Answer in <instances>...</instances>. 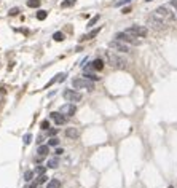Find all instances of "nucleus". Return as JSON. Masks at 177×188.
Masks as SVG:
<instances>
[{"instance_id":"1","label":"nucleus","mask_w":177,"mask_h":188,"mask_svg":"<svg viewBox=\"0 0 177 188\" xmlns=\"http://www.w3.org/2000/svg\"><path fill=\"white\" fill-rule=\"evenodd\" d=\"M105 59H107V62L115 69L123 70V69L128 67V59L123 57L121 54H118L117 51H105Z\"/></svg>"},{"instance_id":"2","label":"nucleus","mask_w":177,"mask_h":188,"mask_svg":"<svg viewBox=\"0 0 177 188\" xmlns=\"http://www.w3.org/2000/svg\"><path fill=\"white\" fill-rule=\"evenodd\" d=\"M153 16H157L158 19H161L163 22H171V21L176 19V13H174V10L169 7V5H161V7H158L155 11H153Z\"/></svg>"},{"instance_id":"3","label":"nucleus","mask_w":177,"mask_h":188,"mask_svg":"<svg viewBox=\"0 0 177 188\" xmlns=\"http://www.w3.org/2000/svg\"><path fill=\"white\" fill-rule=\"evenodd\" d=\"M72 86L75 89H88V91H93L94 89V81L85 78V77H77V78H72Z\"/></svg>"},{"instance_id":"4","label":"nucleus","mask_w":177,"mask_h":188,"mask_svg":"<svg viewBox=\"0 0 177 188\" xmlns=\"http://www.w3.org/2000/svg\"><path fill=\"white\" fill-rule=\"evenodd\" d=\"M115 38L120 40V42H123V43H126V45H133V46H139V45L142 43V42L139 40V37L131 35V34H128L126 30L125 32H118L117 35H115Z\"/></svg>"},{"instance_id":"5","label":"nucleus","mask_w":177,"mask_h":188,"mask_svg":"<svg viewBox=\"0 0 177 188\" xmlns=\"http://www.w3.org/2000/svg\"><path fill=\"white\" fill-rule=\"evenodd\" d=\"M62 96H64V99L67 100V102H72V104L80 102V100L83 99V96H81L78 91H75V89H64Z\"/></svg>"},{"instance_id":"6","label":"nucleus","mask_w":177,"mask_h":188,"mask_svg":"<svg viewBox=\"0 0 177 188\" xmlns=\"http://www.w3.org/2000/svg\"><path fill=\"white\" fill-rule=\"evenodd\" d=\"M126 32L128 34H131V35H136V37H139V38H142V37H145L147 35V27H144V26H137V24H134V26H129L128 29H126Z\"/></svg>"},{"instance_id":"7","label":"nucleus","mask_w":177,"mask_h":188,"mask_svg":"<svg viewBox=\"0 0 177 188\" xmlns=\"http://www.w3.org/2000/svg\"><path fill=\"white\" fill-rule=\"evenodd\" d=\"M109 46L117 53H129V46L126 43H123V42H120V40H112L109 43Z\"/></svg>"},{"instance_id":"8","label":"nucleus","mask_w":177,"mask_h":188,"mask_svg":"<svg viewBox=\"0 0 177 188\" xmlns=\"http://www.w3.org/2000/svg\"><path fill=\"white\" fill-rule=\"evenodd\" d=\"M149 26L152 29H155V30H164L166 29V22H163L161 19H158V18L153 16V15L149 18Z\"/></svg>"},{"instance_id":"9","label":"nucleus","mask_w":177,"mask_h":188,"mask_svg":"<svg viewBox=\"0 0 177 188\" xmlns=\"http://www.w3.org/2000/svg\"><path fill=\"white\" fill-rule=\"evenodd\" d=\"M59 112L64 116H73L77 113V107H75V104H72V102H67V104H64L59 108Z\"/></svg>"},{"instance_id":"10","label":"nucleus","mask_w":177,"mask_h":188,"mask_svg":"<svg viewBox=\"0 0 177 188\" xmlns=\"http://www.w3.org/2000/svg\"><path fill=\"white\" fill-rule=\"evenodd\" d=\"M50 120H53L56 124H65V121H67V116H64L61 112H51L50 113Z\"/></svg>"},{"instance_id":"11","label":"nucleus","mask_w":177,"mask_h":188,"mask_svg":"<svg viewBox=\"0 0 177 188\" xmlns=\"http://www.w3.org/2000/svg\"><path fill=\"white\" fill-rule=\"evenodd\" d=\"M65 137L75 140V139L80 137V131H78L77 128H67V129H65Z\"/></svg>"},{"instance_id":"12","label":"nucleus","mask_w":177,"mask_h":188,"mask_svg":"<svg viewBox=\"0 0 177 188\" xmlns=\"http://www.w3.org/2000/svg\"><path fill=\"white\" fill-rule=\"evenodd\" d=\"M48 153H50V145H40V147L37 148V155H38V158H45Z\"/></svg>"},{"instance_id":"13","label":"nucleus","mask_w":177,"mask_h":188,"mask_svg":"<svg viewBox=\"0 0 177 188\" xmlns=\"http://www.w3.org/2000/svg\"><path fill=\"white\" fill-rule=\"evenodd\" d=\"M93 67H94V70H102V69H104V61L102 59H94L93 61Z\"/></svg>"},{"instance_id":"14","label":"nucleus","mask_w":177,"mask_h":188,"mask_svg":"<svg viewBox=\"0 0 177 188\" xmlns=\"http://www.w3.org/2000/svg\"><path fill=\"white\" fill-rule=\"evenodd\" d=\"M85 78H88V80H91V81H97V80H101V77H97L96 73H93V72H85Z\"/></svg>"},{"instance_id":"15","label":"nucleus","mask_w":177,"mask_h":188,"mask_svg":"<svg viewBox=\"0 0 177 188\" xmlns=\"http://www.w3.org/2000/svg\"><path fill=\"white\" fill-rule=\"evenodd\" d=\"M46 188H61V182L57 179H53V180H50V182H48Z\"/></svg>"},{"instance_id":"16","label":"nucleus","mask_w":177,"mask_h":188,"mask_svg":"<svg viewBox=\"0 0 177 188\" xmlns=\"http://www.w3.org/2000/svg\"><path fill=\"white\" fill-rule=\"evenodd\" d=\"M57 166H59V160H57V158H51V160L48 161V168H51V169H56Z\"/></svg>"},{"instance_id":"17","label":"nucleus","mask_w":177,"mask_h":188,"mask_svg":"<svg viewBox=\"0 0 177 188\" xmlns=\"http://www.w3.org/2000/svg\"><path fill=\"white\" fill-rule=\"evenodd\" d=\"M24 180L27 182V183H30V182L34 180V172L32 171H26L24 172Z\"/></svg>"},{"instance_id":"18","label":"nucleus","mask_w":177,"mask_h":188,"mask_svg":"<svg viewBox=\"0 0 177 188\" xmlns=\"http://www.w3.org/2000/svg\"><path fill=\"white\" fill-rule=\"evenodd\" d=\"M27 7L29 8H38L40 7V0H27Z\"/></svg>"},{"instance_id":"19","label":"nucleus","mask_w":177,"mask_h":188,"mask_svg":"<svg viewBox=\"0 0 177 188\" xmlns=\"http://www.w3.org/2000/svg\"><path fill=\"white\" fill-rule=\"evenodd\" d=\"M53 40L54 42H62L64 40V34L62 32H54L53 34Z\"/></svg>"},{"instance_id":"20","label":"nucleus","mask_w":177,"mask_h":188,"mask_svg":"<svg viewBox=\"0 0 177 188\" xmlns=\"http://www.w3.org/2000/svg\"><path fill=\"white\" fill-rule=\"evenodd\" d=\"M48 145L50 147H57V145H59V139H57V137H50Z\"/></svg>"},{"instance_id":"21","label":"nucleus","mask_w":177,"mask_h":188,"mask_svg":"<svg viewBox=\"0 0 177 188\" xmlns=\"http://www.w3.org/2000/svg\"><path fill=\"white\" fill-rule=\"evenodd\" d=\"M46 180H48V177L45 175V174H42V175H38V177L35 179V182H37L38 185H43L45 182H46Z\"/></svg>"},{"instance_id":"22","label":"nucleus","mask_w":177,"mask_h":188,"mask_svg":"<svg viewBox=\"0 0 177 188\" xmlns=\"http://www.w3.org/2000/svg\"><path fill=\"white\" fill-rule=\"evenodd\" d=\"M46 16H48V13H46V11H43V10H40V11H37V19L43 21V19H46Z\"/></svg>"},{"instance_id":"23","label":"nucleus","mask_w":177,"mask_h":188,"mask_svg":"<svg viewBox=\"0 0 177 188\" xmlns=\"http://www.w3.org/2000/svg\"><path fill=\"white\" fill-rule=\"evenodd\" d=\"M97 32H99V29H96V30H93V32H89L88 35H85L81 40H89V38H93V37H96L97 35Z\"/></svg>"},{"instance_id":"24","label":"nucleus","mask_w":177,"mask_h":188,"mask_svg":"<svg viewBox=\"0 0 177 188\" xmlns=\"http://www.w3.org/2000/svg\"><path fill=\"white\" fill-rule=\"evenodd\" d=\"M72 5H75V0H64V2L61 3V7H62V8H67V7H72Z\"/></svg>"},{"instance_id":"25","label":"nucleus","mask_w":177,"mask_h":188,"mask_svg":"<svg viewBox=\"0 0 177 188\" xmlns=\"http://www.w3.org/2000/svg\"><path fill=\"white\" fill-rule=\"evenodd\" d=\"M40 128L43 129V131H48V129H50V121L48 120H43V121H42V124H40Z\"/></svg>"},{"instance_id":"26","label":"nucleus","mask_w":177,"mask_h":188,"mask_svg":"<svg viewBox=\"0 0 177 188\" xmlns=\"http://www.w3.org/2000/svg\"><path fill=\"white\" fill-rule=\"evenodd\" d=\"M35 172L38 174V175H42V174H45V172H46V168H45V166H37Z\"/></svg>"},{"instance_id":"27","label":"nucleus","mask_w":177,"mask_h":188,"mask_svg":"<svg viewBox=\"0 0 177 188\" xmlns=\"http://www.w3.org/2000/svg\"><path fill=\"white\" fill-rule=\"evenodd\" d=\"M168 5L174 10V13H176V16H177V0H171V2H169Z\"/></svg>"},{"instance_id":"28","label":"nucleus","mask_w":177,"mask_h":188,"mask_svg":"<svg viewBox=\"0 0 177 188\" xmlns=\"http://www.w3.org/2000/svg\"><path fill=\"white\" fill-rule=\"evenodd\" d=\"M99 18H101V16H99V15H97V16H94L93 19H91V21H89V22H88V27H93V26L96 24L97 21H99Z\"/></svg>"},{"instance_id":"29","label":"nucleus","mask_w":177,"mask_h":188,"mask_svg":"<svg viewBox=\"0 0 177 188\" xmlns=\"http://www.w3.org/2000/svg\"><path fill=\"white\" fill-rule=\"evenodd\" d=\"M22 140H24V144H26V145H29L30 142H32V134H26Z\"/></svg>"},{"instance_id":"30","label":"nucleus","mask_w":177,"mask_h":188,"mask_svg":"<svg viewBox=\"0 0 177 188\" xmlns=\"http://www.w3.org/2000/svg\"><path fill=\"white\" fill-rule=\"evenodd\" d=\"M126 3H131V0H120V2H117V3H115V7H118V8H120V7H123V5H126Z\"/></svg>"},{"instance_id":"31","label":"nucleus","mask_w":177,"mask_h":188,"mask_svg":"<svg viewBox=\"0 0 177 188\" xmlns=\"http://www.w3.org/2000/svg\"><path fill=\"white\" fill-rule=\"evenodd\" d=\"M8 15L10 16H16V15H19V8H11L8 11Z\"/></svg>"},{"instance_id":"32","label":"nucleus","mask_w":177,"mask_h":188,"mask_svg":"<svg viewBox=\"0 0 177 188\" xmlns=\"http://www.w3.org/2000/svg\"><path fill=\"white\" fill-rule=\"evenodd\" d=\"M57 132H59V131H57V129L54 128V129H50V131H48V134H50L51 137H56V134H57Z\"/></svg>"},{"instance_id":"33","label":"nucleus","mask_w":177,"mask_h":188,"mask_svg":"<svg viewBox=\"0 0 177 188\" xmlns=\"http://www.w3.org/2000/svg\"><path fill=\"white\" fill-rule=\"evenodd\" d=\"M54 153H56V156H61L62 153H64V150H62V148H56V150H54Z\"/></svg>"},{"instance_id":"34","label":"nucleus","mask_w":177,"mask_h":188,"mask_svg":"<svg viewBox=\"0 0 177 188\" xmlns=\"http://www.w3.org/2000/svg\"><path fill=\"white\" fill-rule=\"evenodd\" d=\"M128 13H131V7H126V8H123V15H128Z\"/></svg>"},{"instance_id":"35","label":"nucleus","mask_w":177,"mask_h":188,"mask_svg":"<svg viewBox=\"0 0 177 188\" xmlns=\"http://www.w3.org/2000/svg\"><path fill=\"white\" fill-rule=\"evenodd\" d=\"M24 188H34V187H32V183H27V185H26Z\"/></svg>"},{"instance_id":"36","label":"nucleus","mask_w":177,"mask_h":188,"mask_svg":"<svg viewBox=\"0 0 177 188\" xmlns=\"http://www.w3.org/2000/svg\"><path fill=\"white\" fill-rule=\"evenodd\" d=\"M145 2H152V0H145Z\"/></svg>"},{"instance_id":"37","label":"nucleus","mask_w":177,"mask_h":188,"mask_svg":"<svg viewBox=\"0 0 177 188\" xmlns=\"http://www.w3.org/2000/svg\"><path fill=\"white\" fill-rule=\"evenodd\" d=\"M38 188H42V187H38Z\"/></svg>"}]
</instances>
